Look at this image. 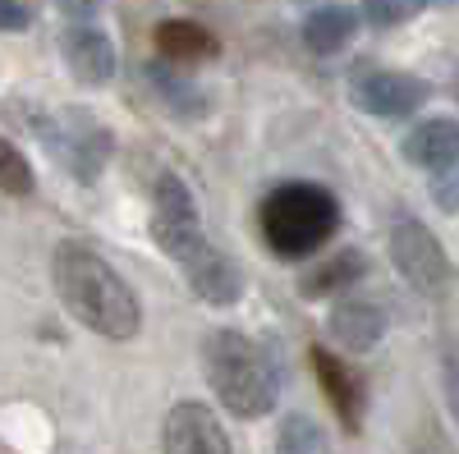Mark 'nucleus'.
I'll list each match as a JSON object with an SVG mask.
<instances>
[{"label":"nucleus","instance_id":"obj_24","mask_svg":"<svg viewBox=\"0 0 459 454\" xmlns=\"http://www.w3.org/2000/svg\"><path fill=\"white\" fill-rule=\"evenodd\" d=\"M56 5H60L69 19H79V23H83V19H88L97 5H101V0H56Z\"/></svg>","mask_w":459,"mask_h":454},{"label":"nucleus","instance_id":"obj_19","mask_svg":"<svg viewBox=\"0 0 459 454\" xmlns=\"http://www.w3.org/2000/svg\"><path fill=\"white\" fill-rule=\"evenodd\" d=\"M32 166L23 161V151L10 142V138H0V193H10V198H28L32 193Z\"/></svg>","mask_w":459,"mask_h":454},{"label":"nucleus","instance_id":"obj_23","mask_svg":"<svg viewBox=\"0 0 459 454\" xmlns=\"http://www.w3.org/2000/svg\"><path fill=\"white\" fill-rule=\"evenodd\" d=\"M418 454H455V450H450V441L437 432V423H428L423 432H418Z\"/></svg>","mask_w":459,"mask_h":454},{"label":"nucleus","instance_id":"obj_17","mask_svg":"<svg viewBox=\"0 0 459 454\" xmlns=\"http://www.w3.org/2000/svg\"><path fill=\"white\" fill-rule=\"evenodd\" d=\"M147 83L157 88V97L175 110V116H184V120H194V116H203V110H207V97L188 83L175 64H166V60L161 64H147Z\"/></svg>","mask_w":459,"mask_h":454},{"label":"nucleus","instance_id":"obj_12","mask_svg":"<svg viewBox=\"0 0 459 454\" xmlns=\"http://www.w3.org/2000/svg\"><path fill=\"white\" fill-rule=\"evenodd\" d=\"M404 161L413 170H428V175H441L459 161V120H446V116H432L423 124H413L409 138H404Z\"/></svg>","mask_w":459,"mask_h":454},{"label":"nucleus","instance_id":"obj_8","mask_svg":"<svg viewBox=\"0 0 459 454\" xmlns=\"http://www.w3.org/2000/svg\"><path fill=\"white\" fill-rule=\"evenodd\" d=\"M161 454H230V436L207 404L184 399L161 423Z\"/></svg>","mask_w":459,"mask_h":454},{"label":"nucleus","instance_id":"obj_15","mask_svg":"<svg viewBox=\"0 0 459 454\" xmlns=\"http://www.w3.org/2000/svg\"><path fill=\"white\" fill-rule=\"evenodd\" d=\"M363 276H368V257L354 253V248H344V253L317 261L313 271H303V276H299V294H303V298H331V294H340V289L359 285Z\"/></svg>","mask_w":459,"mask_h":454},{"label":"nucleus","instance_id":"obj_9","mask_svg":"<svg viewBox=\"0 0 459 454\" xmlns=\"http://www.w3.org/2000/svg\"><path fill=\"white\" fill-rule=\"evenodd\" d=\"M179 267H184L188 289H194L203 303H212V308H230V303H239L244 271H239V261L230 253H221L216 244H198L194 253L179 261Z\"/></svg>","mask_w":459,"mask_h":454},{"label":"nucleus","instance_id":"obj_26","mask_svg":"<svg viewBox=\"0 0 459 454\" xmlns=\"http://www.w3.org/2000/svg\"><path fill=\"white\" fill-rule=\"evenodd\" d=\"M455 97H459V83H455Z\"/></svg>","mask_w":459,"mask_h":454},{"label":"nucleus","instance_id":"obj_25","mask_svg":"<svg viewBox=\"0 0 459 454\" xmlns=\"http://www.w3.org/2000/svg\"><path fill=\"white\" fill-rule=\"evenodd\" d=\"M432 5H455V0H432Z\"/></svg>","mask_w":459,"mask_h":454},{"label":"nucleus","instance_id":"obj_14","mask_svg":"<svg viewBox=\"0 0 459 454\" xmlns=\"http://www.w3.org/2000/svg\"><path fill=\"white\" fill-rule=\"evenodd\" d=\"M161 60L166 64H203V60H216L221 56V42L203 28V23H188V19H170V23H157L152 32Z\"/></svg>","mask_w":459,"mask_h":454},{"label":"nucleus","instance_id":"obj_3","mask_svg":"<svg viewBox=\"0 0 459 454\" xmlns=\"http://www.w3.org/2000/svg\"><path fill=\"white\" fill-rule=\"evenodd\" d=\"M262 239L276 257H313L335 230H340V202L331 188L308 184V179H290L262 198L257 207Z\"/></svg>","mask_w":459,"mask_h":454},{"label":"nucleus","instance_id":"obj_5","mask_svg":"<svg viewBox=\"0 0 459 454\" xmlns=\"http://www.w3.org/2000/svg\"><path fill=\"white\" fill-rule=\"evenodd\" d=\"M152 239H157V248L175 261H184L198 244H207L194 188L170 170L157 179V188H152Z\"/></svg>","mask_w":459,"mask_h":454},{"label":"nucleus","instance_id":"obj_1","mask_svg":"<svg viewBox=\"0 0 459 454\" xmlns=\"http://www.w3.org/2000/svg\"><path fill=\"white\" fill-rule=\"evenodd\" d=\"M51 280H56V294L74 321H83L88 330H97L106 339H134L138 335V326H143L138 294L125 285V276L97 248L74 244V239L60 244L51 257Z\"/></svg>","mask_w":459,"mask_h":454},{"label":"nucleus","instance_id":"obj_7","mask_svg":"<svg viewBox=\"0 0 459 454\" xmlns=\"http://www.w3.org/2000/svg\"><path fill=\"white\" fill-rule=\"evenodd\" d=\"M350 101L377 120H404L428 101V83L418 73H404V69H368L354 79Z\"/></svg>","mask_w":459,"mask_h":454},{"label":"nucleus","instance_id":"obj_22","mask_svg":"<svg viewBox=\"0 0 459 454\" xmlns=\"http://www.w3.org/2000/svg\"><path fill=\"white\" fill-rule=\"evenodd\" d=\"M28 23H32V14L23 0H0V32H23Z\"/></svg>","mask_w":459,"mask_h":454},{"label":"nucleus","instance_id":"obj_4","mask_svg":"<svg viewBox=\"0 0 459 454\" xmlns=\"http://www.w3.org/2000/svg\"><path fill=\"white\" fill-rule=\"evenodd\" d=\"M32 129H37V138L51 147V157L79 184H97L106 161H110V151H115L110 129L92 116V110H83V106H65V110H56V116L37 120Z\"/></svg>","mask_w":459,"mask_h":454},{"label":"nucleus","instance_id":"obj_16","mask_svg":"<svg viewBox=\"0 0 459 454\" xmlns=\"http://www.w3.org/2000/svg\"><path fill=\"white\" fill-rule=\"evenodd\" d=\"M359 32V10L354 5H317L303 19V42L317 56H335L350 37Z\"/></svg>","mask_w":459,"mask_h":454},{"label":"nucleus","instance_id":"obj_6","mask_svg":"<svg viewBox=\"0 0 459 454\" xmlns=\"http://www.w3.org/2000/svg\"><path fill=\"white\" fill-rule=\"evenodd\" d=\"M391 261H395V271H400L418 294H441V289H450V280H455L441 239L428 230L423 220H413V216H400V220L391 225Z\"/></svg>","mask_w":459,"mask_h":454},{"label":"nucleus","instance_id":"obj_18","mask_svg":"<svg viewBox=\"0 0 459 454\" xmlns=\"http://www.w3.org/2000/svg\"><path fill=\"white\" fill-rule=\"evenodd\" d=\"M276 454H331L322 427L308 418V413H285L281 432H276Z\"/></svg>","mask_w":459,"mask_h":454},{"label":"nucleus","instance_id":"obj_10","mask_svg":"<svg viewBox=\"0 0 459 454\" xmlns=\"http://www.w3.org/2000/svg\"><path fill=\"white\" fill-rule=\"evenodd\" d=\"M308 358H313L317 386H322L326 404L335 408L340 427H344V432H359V427H363V413H368V386H363V376L344 363V358H335L331 349H322V345H313Z\"/></svg>","mask_w":459,"mask_h":454},{"label":"nucleus","instance_id":"obj_2","mask_svg":"<svg viewBox=\"0 0 459 454\" xmlns=\"http://www.w3.org/2000/svg\"><path fill=\"white\" fill-rule=\"evenodd\" d=\"M207 381L235 418H266L281 399V363L244 330H212L203 349Z\"/></svg>","mask_w":459,"mask_h":454},{"label":"nucleus","instance_id":"obj_21","mask_svg":"<svg viewBox=\"0 0 459 454\" xmlns=\"http://www.w3.org/2000/svg\"><path fill=\"white\" fill-rule=\"evenodd\" d=\"M441 376H446V404H450L455 423H459V349H450V354H446V363H441Z\"/></svg>","mask_w":459,"mask_h":454},{"label":"nucleus","instance_id":"obj_13","mask_svg":"<svg viewBox=\"0 0 459 454\" xmlns=\"http://www.w3.org/2000/svg\"><path fill=\"white\" fill-rule=\"evenodd\" d=\"M331 335L344 349L368 354V349L381 345V335H386V313H381L372 298H340L331 308Z\"/></svg>","mask_w":459,"mask_h":454},{"label":"nucleus","instance_id":"obj_11","mask_svg":"<svg viewBox=\"0 0 459 454\" xmlns=\"http://www.w3.org/2000/svg\"><path fill=\"white\" fill-rule=\"evenodd\" d=\"M60 51H65V64L79 83L88 88H101L115 79V42L92 28V23H69L65 37H60Z\"/></svg>","mask_w":459,"mask_h":454},{"label":"nucleus","instance_id":"obj_20","mask_svg":"<svg viewBox=\"0 0 459 454\" xmlns=\"http://www.w3.org/2000/svg\"><path fill=\"white\" fill-rule=\"evenodd\" d=\"M418 10H423V0H363V5H359V14H363L372 28H381V32L413 23Z\"/></svg>","mask_w":459,"mask_h":454}]
</instances>
